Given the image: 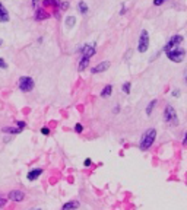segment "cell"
Wrapping results in <instances>:
<instances>
[{"mask_svg":"<svg viewBox=\"0 0 187 210\" xmlns=\"http://www.w3.org/2000/svg\"><path fill=\"white\" fill-rule=\"evenodd\" d=\"M155 139H156V130H155L154 127L148 129V130L142 134V137H140L139 149L142 152L151 149V147H152V144H154V142H155Z\"/></svg>","mask_w":187,"mask_h":210,"instance_id":"cell-1","label":"cell"},{"mask_svg":"<svg viewBox=\"0 0 187 210\" xmlns=\"http://www.w3.org/2000/svg\"><path fill=\"white\" fill-rule=\"evenodd\" d=\"M167 57L173 63H181L184 60V57H186V50L183 47L177 45V47H174V48H171V50H168Z\"/></svg>","mask_w":187,"mask_h":210,"instance_id":"cell-2","label":"cell"},{"mask_svg":"<svg viewBox=\"0 0 187 210\" xmlns=\"http://www.w3.org/2000/svg\"><path fill=\"white\" fill-rule=\"evenodd\" d=\"M164 120L167 121L168 124L177 125L178 124V118H177V111L171 104H167L165 110H164Z\"/></svg>","mask_w":187,"mask_h":210,"instance_id":"cell-3","label":"cell"},{"mask_svg":"<svg viewBox=\"0 0 187 210\" xmlns=\"http://www.w3.org/2000/svg\"><path fill=\"white\" fill-rule=\"evenodd\" d=\"M34 86H35V82H34V79L29 78V76H22V78H19V80H18V88H19V91L25 92V93L32 91Z\"/></svg>","mask_w":187,"mask_h":210,"instance_id":"cell-4","label":"cell"},{"mask_svg":"<svg viewBox=\"0 0 187 210\" xmlns=\"http://www.w3.org/2000/svg\"><path fill=\"white\" fill-rule=\"evenodd\" d=\"M148 48H149V34L146 29H142L139 35V41H138V51L146 52Z\"/></svg>","mask_w":187,"mask_h":210,"instance_id":"cell-5","label":"cell"},{"mask_svg":"<svg viewBox=\"0 0 187 210\" xmlns=\"http://www.w3.org/2000/svg\"><path fill=\"white\" fill-rule=\"evenodd\" d=\"M183 35H180V34H177V35H173L171 38L168 39V42L165 44V47H164V51L167 52L168 50H171V48H174V47L180 45L181 42H183Z\"/></svg>","mask_w":187,"mask_h":210,"instance_id":"cell-6","label":"cell"},{"mask_svg":"<svg viewBox=\"0 0 187 210\" xmlns=\"http://www.w3.org/2000/svg\"><path fill=\"white\" fill-rule=\"evenodd\" d=\"M25 193L20 190H12L9 191V194H7V198L9 200H12V201H15V203H20V201H24L25 200Z\"/></svg>","mask_w":187,"mask_h":210,"instance_id":"cell-7","label":"cell"},{"mask_svg":"<svg viewBox=\"0 0 187 210\" xmlns=\"http://www.w3.org/2000/svg\"><path fill=\"white\" fill-rule=\"evenodd\" d=\"M42 172H44V171H42V168H35V169H31L27 174V179L32 183V181H35L37 178H40V175H42Z\"/></svg>","mask_w":187,"mask_h":210,"instance_id":"cell-8","label":"cell"},{"mask_svg":"<svg viewBox=\"0 0 187 210\" xmlns=\"http://www.w3.org/2000/svg\"><path fill=\"white\" fill-rule=\"evenodd\" d=\"M108 67H110V61H101L100 64H97L95 67H92V70H91V72H92L94 74H98V73L105 72Z\"/></svg>","mask_w":187,"mask_h":210,"instance_id":"cell-9","label":"cell"},{"mask_svg":"<svg viewBox=\"0 0 187 210\" xmlns=\"http://www.w3.org/2000/svg\"><path fill=\"white\" fill-rule=\"evenodd\" d=\"M51 15L48 12H46L44 9H37L35 10V15H34V18H35V20H44V19H48Z\"/></svg>","mask_w":187,"mask_h":210,"instance_id":"cell-10","label":"cell"},{"mask_svg":"<svg viewBox=\"0 0 187 210\" xmlns=\"http://www.w3.org/2000/svg\"><path fill=\"white\" fill-rule=\"evenodd\" d=\"M79 206H80V203L78 200H70V201H67V203L63 204L61 210H78L79 209Z\"/></svg>","mask_w":187,"mask_h":210,"instance_id":"cell-11","label":"cell"},{"mask_svg":"<svg viewBox=\"0 0 187 210\" xmlns=\"http://www.w3.org/2000/svg\"><path fill=\"white\" fill-rule=\"evenodd\" d=\"M82 51H83V54H82V57H86V59H91L92 56H95V52H97V50H95V47H94V45H85L83 48H82Z\"/></svg>","mask_w":187,"mask_h":210,"instance_id":"cell-12","label":"cell"},{"mask_svg":"<svg viewBox=\"0 0 187 210\" xmlns=\"http://www.w3.org/2000/svg\"><path fill=\"white\" fill-rule=\"evenodd\" d=\"M9 20V15H7L6 7L0 3V22H7Z\"/></svg>","mask_w":187,"mask_h":210,"instance_id":"cell-13","label":"cell"},{"mask_svg":"<svg viewBox=\"0 0 187 210\" xmlns=\"http://www.w3.org/2000/svg\"><path fill=\"white\" fill-rule=\"evenodd\" d=\"M78 10H79V13H82V15H86V13L89 12V7H88V5L83 0H80L79 3H78Z\"/></svg>","mask_w":187,"mask_h":210,"instance_id":"cell-14","label":"cell"},{"mask_svg":"<svg viewBox=\"0 0 187 210\" xmlns=\"http://www.w3.org/2000/svg\"><path fill=\"white\" fill-rule=\"evenodd\" d=\"M42 5L46 7H54V9H57L59 5H60V0H44Z\"/></svg>","mask_w":187,"mask_h":210,"instance_id":"cell-15","label":"cell"},{"mask_svg":"<svg viewBox=\"0 0 187 210\" xmlns=\"http://www.w3.org/2000/svg\"><path fill=\"white\" fill-rule=\"evenodd\" d=\"M111 93H113V86L107 85L104 89H102V91H101L100 95L102 96V98H108V96H111Z\"/></svg>","mask_w":187,"mask_h":210,"instance_id":"cell-16","label":"cell"},{"mask_svg":"<svg viewBox=\"0 0 187 210\" xmlns=\"http://www.w3.org/2000/svg\"><path fill=\"white\" fill-rule=\"evenodd\" d=\"M88 64H89V59H86V57H82L79 61V66H78V70L79 72H83L85 69L88 67Z\"/></svg>","mask_w":187,"mask_h":210,"instance_id":"cell-17","label":"cell"},{"mask_svg":"<svg viewBox=\"0 0 187 210\" xmlns=\"http://www.w3.org/2000/svg\"><path fill=\"white\" fill-rule=\"evenodd\" d=\"M2 131H3V133H9V134H19L22 130L18 129V127H3Z\"/></svg>","mask_w":187,"mask_h":210,"instance_id":"cell-18","label":"cell"},{"mask_svg":"<svg viewBox=\"0 0 187 210\" xmlns=\"http://www.w3.org/2000/svg\"><path fill=\"white\" fill-rule=\"evenodd\" d=\"M158 104V101L156 99H152L149 104H148V107H146V115H151L152 114V111H154V108H155V105Z\"/></svg>","mask_w":187,"mask_h":210,"instance_id":"cell-19","label":"cell"},{"mask_svg":"<svg viewBox=\"0 0 187 210\" xmlns=\"http://www.w3.org/2000/svg\"><path fill=\"white\" fill-rule=\"evenodd\" d=\"M130 89H132V83H130V82H124V83L121 85V91L124 92V93H127V95L130 93Z\"/></svg>","mask_w":187,"mask_h":210,"instance_id":"cell-20","label":"cell"},{"mask_svg":"<svg viewBox=\"0 0 187 210\" xmlns=\"http://www.w3.org/2000/svg\"><path fill=\"white\" fill-rule=\"evenodd\" d=\"M75 22H76V18H75V16H67L66 18V26L67 28H73Z\"/></svg>","mask_w":187,"mask_h":210,"instance_id":"cell-21","label":"cell"},{"mask_svg":"<svg viewBox=\"0 0 187 210\" xmlns=\"http://www.w3.org/2000/svg\"><path fill=\"white\" fill-rule=\"evenodd\" d=\"M16 127L20 129V130H25V129H27V123H25V121H18V123H16Z\"/></svg>","mask_w":187,"mask_h":210,"instance_id":"cell-22","label":"cell"},{"mask_svg":"<svg viewBox=\"0 0 187 210\" xmlns=\"http://www.w3.org/2000/svg\"><path fill=\"white\" fill-rule=\"evenodd\" d=\"M75 131H76V133H82V131H83V125L80 124V123H78V124L75 125Z\"/></svg>","mask_w":187,"mask_h":210,"instance_id":"cell-23","label":"cell"},{"mask_svg":"<svg viewBox=\"0 0 187 210\" xmlns=\"http://www.w3.org/2000/svg\"><path fill=\"white\" fill-rule=\"evenodd\" d=\"M41 134L48 136V134H50V129H48V127H42V129H41Z\"/></svg>","mask_w":187,"mask_h":210,"instance_id":"cell-24","label":"cell"},{"mask_svg":"<svg viewBox=\"0 0 187 210\" xmlns=\"http://www.w3.org/2000/svg\"><path fill=\"white\" fill-rule=\"evenodd\" d=\"M0 69H7V63L5 61V59L0 57Z\"/></svg>","mask_w":187,"mask_h":210,"instance_id":"cell-25","label":"cell"},{"mask_svg":"<svg viewBox=\"0 0 187 210\" xmlns=\"http://www.w3.org/2000/svg\"><path fill=\"white\" fill-rule=\"evenodd\" d=\"M83 165H85L86 168H89V166L92 165V161H91V158H86V159L83 161Z\"/></svg>","mask_w":187,"mask_h":210,"instance_id":"cell-26","label":"cell"},{"mask_svg":"<svg viewBox=\"0 0 187 210\" xmlns=\"http://www.w3.org/2000/svg\"><path fill=\"white\" fill-rule=\"evenodd\" d=\"M6 201H7V198H5V197L0 194V207H5V204H6Z\"/></svg>","mask_w":187,"mask_h":210,"instance_id":"cell-27","label":"cell"},{"mask_svg":"<svg viewBox=\"0 0 187 210\" xmlns=\"http://www.w3.org/2000/svg\"><path fill=\"white\" fill-rule=\"evenodd\" d=\"M59 7H60L61 10H66L67 7H69V3H66V2H63V3H61V2H60V5H59Z\"/></svg>","mask_w":187,"mask_h":210,"instance_id":"cell-28","label":"cell"},{"mask_svg":"<svg viewBox=\"0 0 187 210\" xmlns=\"http://www.w3.org/2000/svg\"><path fill=\"white\" fill-rule=\"evenodd\" d=\"M164 2H167V0H154V5L155 6H161V5H164Z\"/></svg>","mask_w":187,"mask_h":210,"instance_id":"cell-29","label":"cell"},{"mask_svg":"<svg viewBox=\"0 0 187 210\" xmlns=\"http://www.w3.org/2000/svg\"><path fill=\"white\" fill-rule=\"evenodd\" d=\"M171 95H173V96H177V98H178V96H180V89H174Z\"/></svg>","mask_w":187,"mask_h":210,"instance_id":"cell-30","label":"cell"},{"mask_svg":"<svg viewBox=\"0 0 187 210\" xmlns=\"http://www.w3.org/2000/svg\"><path fill=\"white\" fill-rule=\"evenodd\" d=\"M119 111H120V107H119V105H117V107H114L113 112H119Z\"/></svg>","mask_w":187,"mask_h":210,"instance_id":"cell-31","label":"cell"},{"mask_svg":"<svg viewBox=\"0 0 187 210\" xmlns=\"http://www.w3.org/2000/svg\"><path fill=\"white\" fill-rule=\"evenodd\" d=\"M38 2H40V0H32V6H37V5H38Z\"/></svg>","mask_w":187,"mask_h":210,"instance_id":"cell-32","label":"cell"},{"mask_svg":"<svg viewBox=\"0 0 187 210\" xmlns=\"http://www.w3.org/2000/svg\"><path fill=\"white\" fill-rule=\"evenodd\" d=\"M121 15H124V13H126V7H124V6H123V7H121Z\"/></svg>","mask_w":187,"mask_h":210,"instance_id":"cell-33","label":"cell"},{"mask_svg":"<svg viewBox=\"0 0 187 210\" xmlns=\"http://www.w3.org/2000/svg\"><path fill=\"white\" fill-rule=\"evenodd\" d=\"M0 45H2V39H0Z\"/></svg>","mask_w":187,"mask_h":210,"instance_id":"cell-34","label":"cell"},{"mask_svg":"<svg viewBox=\"0 0 187 210\" xmlns=\"http://www.w3.org/2000/svg\"><path fill=\"white\" fill-rule=\"evenodd\" d=\"M34 210H41V209H34Z\"/></svg>","mask_w":187,"mask_h":210,"instance_id":"cell-35","label":"cell"}]
</instances>
